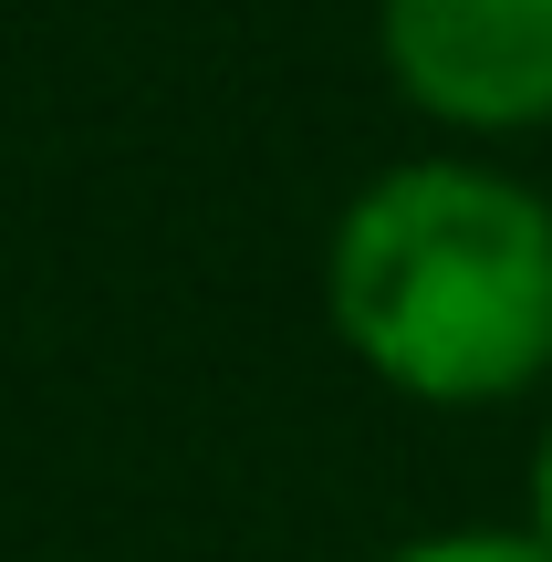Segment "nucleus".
<instances>
[{
  "label": "nucleus",
  "mask_w": 552,
  "mask_h": 562,
  "mask_svg": "<svg viewBox=\"0 0 552 562\" xmlns=\"http://www.w3.org/2000/svg\"><path fill=\"white\" fill-rule=\"evenodd\" d=\"M324 281L345 344L407 396L480 406L552 364V209L491 167H386Z\"/></svg>",
  "instance_id": "1"
},
{
  "label": "nucleus",
  "mask_w": 552,
  "mask_h": 562,
  "mask_svg": "<svg viewBox=\"0 0 552 562\" xmlns=\"http://www.w3.org/2000/svg\"><path fill=\"white\" fill-rule=\"evenodd\" d=\"M386 63L449 125H542L552 0H386Z\"/></svg>",
  "instance_id": "2"
},
{
  "label": "nucleus",
  "mask_w": 552,
  "mask_h": 562,
  "mask_svg": "<svg viewBox=\"0 0 552 562\" xmlns=\"http://www.w3.org/2000/svg\"><path fill=\"white\" fill-rule=\"evenodd\" d=\"M396 562H552L542 542H511V531H459V542H417Z\"/></svg>",
  "instance_id": "3"
},
{
  "label": "nucleus",
  "mask_w": 552,
  "mask_h": 562,
  "mask_svg": "<svg viewBox=\"0 0 552 562\" xmlns=\"http://www.w3.org/2000/svg\"><path fill=\"white\" fill-rule=\"evenodd\" d=\"M532 521H542V531H532V542L552 552V438H542V459H532Z\"/></svg>",
  "instance_id": "4"
}]
</instances>
